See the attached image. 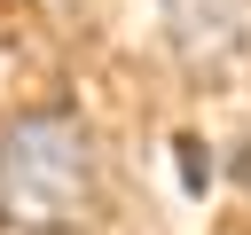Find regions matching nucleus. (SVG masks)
I'll return each mask as SVG.
<instances>
[{"label":"nucleus","instance_id":"obj_2","mask_svg":"<svg viewBox=\"0 0 251 235\" xmlns=\"http://www.w3.org/2000/svg\"><path fill=\"white\" fill-rule=\"evenodd\" d=\"M165 16L188 55H227L251 39V0H165Z\"/></svg>","mask_w":251,"mask_h":235},{"label":"nucleus","instance_id":"obj_3","mask_svg":"<svg viewBox=\"0 0 251 235\" xmlns=\"http://www.w3.org/2000/svg\"><path fill=\"white\" fill-rule=\"evenodd\" d=\"M180 172H188V188H204V172H212L204 164V141H180Z\"/></svg>","mask_w":251,"mask_h":235},{"label":"nucleus","instance_id":"obj_1","mask_svg":"<svg viewBox=\"0 0 251 235\" xmlns=\"http://www.w3.org/2000/svg\"><path fill=\"white\" fill-rule=\"evenodd\" d=\"M94 204V141L71 110H31L0 133V219L24 235H63Z\"/></svg>","mask_w":251,"mask_h":235}]
</instances>
